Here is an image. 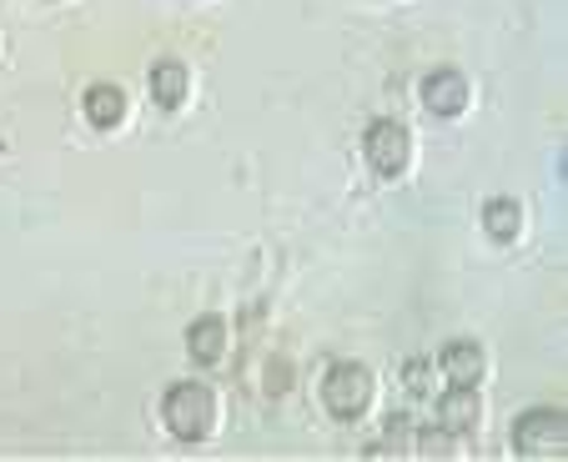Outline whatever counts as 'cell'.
<instances>
[{
    "instance_id": "cell-1",
    "label": "cell",
    "mask_w": 568,
    "mask_h": 462,
    "mask_svg": "<svg viewBox=\"0 0 568 462\" xmlns=\"http://www.w3.org/2000/svg\"><path fill=\"white\" fill-rule=\"evenodd\" d=\"M161 418H166V428H172L182 442H202L206 432H212V418H216L212 388H202V382H172V392L161 402Z\"/></svg>"
},
{
    "instance_id": "cell-2",
    "label": "cell",
    "mask_w": 568,
    "mask_h": 462,
    "mask_svg": "<svg viewBox=\"0 0 568 462\" xmlns=\"http://www.w3.org/2000/svg\"><path fill=\"white\" fill-rule=\"evenodd\" d=\"M367 402H373V372L363 362L327 367V377H322V408L333 412V418H343V422L363 418Z\"/></svg>"
},
{
    "instance_id": "cell-3",
    "label": "cell",
    "mask_w": 568,
    "mask_h": 462,
    "mask_svg": "<svg viewBox=\"0 0 568 462\" xmlns=\"http://www.w3.org/2000/svg\"><path fill=\"white\" fill-rule=\"evenodd\" d=\"M514 448L524 458H564L568 448V418L558 408H534L514 422Z\"/></svg>"
},
{
    "instance_id": "cell-4",
    "label": "cell",
    "mask_w": 568,
    "mask_h": 462,
    "mask_svg": "<svg viewBox=\"0 0 568 462\" xmlns=\"http://www.w3.org/2000/svg\"><path fill=\"white\" fill-rule=\"evenodd\" d=\"M408 131L397 126V121H373L367 126V136H363V156H367V166H373L377 176H397L403 166H408Z\"/></svg>"
},
{
    "instance_id": "cell-5",
    "label": "cell",
    "mask_w": 568,
    "mask_h": 462,
    "mask_svg": "<svg viewBox=\"0 0 568 462\" xmlns=\"http://www.w3.org/2000/svg\"><path fill=\"white\" fill-rule=\"evenodd\" d=\"M423 106L443 121L458 116V111L468 106V81H463L458 71H448V65H438L433 75H423Z\"/></svg>"
},
{
    "instance_id": "cell-6",
    "label": "cell",
    "mask_w": 568,
    "mask_h": 462,
    "mask_svg": "<svg viewBox=\"0 0 568 462\" xmlns=\"http://www.w3.org/2000/svg\"><path fill=\"white\" fill-rule=\"evenodd\" d=\"M483 418V402L473 388H453L438 398V428L448 432V438H463V432H473Z\"/></svg>"
},
{
    "instance_id": "cell-7",
    "label": "cell",
    "mask_w": 568,
    "mask_h": 462,
    "mask_svg": "<svg viewBox=\"0 0 568 462\" xmlns=\"http://www.w3.org/2000/svg\"><path fill=\"white\" fill-rule=\"evenodd\" d=\"M443 372H448L453 388H478V377H483V347L468 342V337H458V342L443 347Z\"/></svg>"
},
{
    "instance_id": "cell-8",
    "label": "cell",
    "mask_w": 568,
    "mask_h": 462,
    "mask_svg": "<svg viewBox=\"0 0 568 462\" xmlns=\"http://www.w3.org/2000/svg\"><path fill=\"white\" fill-rule=\"evenodd\" d=\"M121 116H126V91L111 86V81H97V86L87 91V121L101 131H111Z\"/></svg>"
},
{
    "instance_id": "cell-9",
    "label": "cell",
    "mask_w": 568,
    "mask_h": 462,
    "mask_svg": "<svg viewBox=\"0 0 568 462\" xmlns=\"http://www.w3.org/2000/svg\"><path fill=\"white\" fill-rule=\"evenodd\" d=\"M222 347H226L222 317H196V322L186 327V352H192L196 362H222Z\"/></svg>"
},
{
    "instance_id": "cell-10",
    "label": "cell",
    "mask_w": 568,
    "mask_h": 462,
    "mask_svg": "<svg viewBox=\"0 0 568 462\" xmlns=\"http://www.w3.org/2000/svg\"><path fill=\"white\" fill-rule=\"evenodd\" d=\"M151 96H156V106H182L186 101V65L182 61H161L156 71H151Z\"/></svg>"
},
{
    "instance_id": "cell-11",
    "label": "cell",
    "mask_w": 568,
    "mask_h": 462,
    "mask_svg": "<svg viewBox=\"0 0 568 462\" xmlns=\"http://www.w3.org/2000/svg\"><path fill=\"white\" fill-rule=\"evenodd\" d=\"M483 226H488V237L514 242L518 226H524V212H518V202H508V196H494V202L483 206Z\"/></svg>"
},
{
    "instance_id": "cell-12",
    "label": "cell",
    "mask_w": 568,
    "mask_h": 462,
    "mask_svg": "<svg viewBox=\"0 0 568 462\" xmlns=\"http://www.w3.org/2000/svg\"><path fill=\"white\" fill-rule=\"evenodd\" d=\"M423 452H428V458H448V452H453L448 432H423Z\"/></svg>"
}]
</instances>
